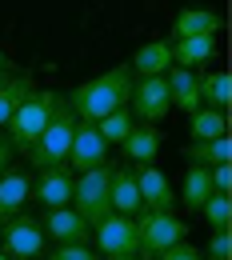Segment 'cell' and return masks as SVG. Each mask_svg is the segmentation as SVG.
<instances>
[{"mask_svg":"<svg viewBox=\"0 0 232 260\" xmlns=\"http://www.w3.org/2000/svg\"><path fill=\"white\" fill-rule=\"evenodd\" d=\"M0 260H12V256H4V252H0Z\"/></svg>","mask_w":232,"mask_h":260,"instance_id":"35","label":"cell"},{"mask_svg":"<svg viewBox=\"0 0 232 260\" xmlns=\"http://www.w3.org/2000/svg\"><path fill=\"white\" fill-rule=\"evenodd\" d=\"M0 68H8V56H4V48H0Z\"/></svg>","mask_w":232,"mask_h":260,"instance_id":"34","label":"cell"},{"mask_svg":"<svg viewBox=\"0 0 232 260\" xmlns=\"http://www.w3.org/2000/svg\"><path fill=\"white\" fill-rule=\"evenodd\" d=\"M104 260H140L136 252H128V256H104Z\"/></svg>","mask_w":232,"mask_h":260,"instance_id":"33","label":"cell"},{"mask_svg":"<svg viewBox=\"0 0 232 260\" xmlns=\"http://www.w3.org/2000/svg\"><path fill=\"white\" fill-rule=\"evenodd\" d=\"M0 252L12 260H36L44 252V228H40V220L24 216V212L8 216L4 228H0Z\"/></svg>","mask_w":232,"mask_h":260,"instance_id":"6","label":"cell"},{"mask_svg":"<svg viewBox=\"0 0 232 260\" xmlns=\"http://www.w3.org/2000/svg\"><path fill=\"white\" fill-rule=\"evenodd\" d=\"M212 188H216V192H228V188H232V168H228V160L212 164Z\"/></svg>","mask_w":232,"mask_h":260,"instance_id":"30","label":"cell"},{"mask_svg":"<svg viewBox=\"0 0 232 260\" xmlns=\"http://www.w3.org/2000/svg\"><path fill=\"white\" fill-rule=\"evenodd\" d=\"M156 260H204V252H200L196 244H188V240H176L172 248H164Z\"/></svg>","mask_w":232,"mask_h":260,"instance_id":"28","label":"cell"},{"mask_svg":"<svg viewBox=\"0 0 232 260\" xmlns=\"http://www.w3.org/2000/svg\"><path fill=\"white\" fill-rule=\"evenodd\" d=\"M128 96H132V68L120 64V68H112V72H104V76H96V80H88V84H80L68 96V104H72V112L80 120L96 124L100 116H108L112 108L128 104Z\"/></svg>","mask_w":232,"mask_h":260,"instance_id":"1","label":"cell"},{"mask_svg":"<svg viewBox=\"0 0 232 260\" xmlns=\"http://www.w3.org/2000/svg\"><path fill=\"white\" fill-rule=\"evenodd\" d=\"M28 92H32V80H28V76H12V80L0 88V128L8 124V116L20 108V100L28 96Z\"/></svg>","mask_w":232,"mask_h":260,"instance_id":"25","label":"cell"},{"mask_svg":"<svg viewBox=\"0 0 232 260\" xmlns=\"http://www.w3.org/2000/svg\"><path fill=\"white\" fill-rule=\"evenodd\" d=\"M8 80H12V76H8V68H0V88H4Z\"/></svg>","mask_w":232,"mask_h":260,"instance_id":"32","label":"cell"},{"mask_svg":"<svg viewBox=\"0 0 232 260\" xmlns=\"http://www.w3.org/2000/svg\"><path fill=\"white\" fill-rule=\"evenodd\" d=\"M120 148H124V160L132 164H152L156 160V152H160V132L152 128H132L124 140H120Z\"/></svg>","mask_w":232,"mask_h":260,"instance_id":"19","label":"cell"},{"mask_svg":"<svg viewBox=\"0 0 232 260\" xmlns=\"http://www.w3.org/2000/svg\"><path fill=\"white\" fill-rule=\"evenodd\" d=\"M168 80V100H172V108H180V112H196L200 108V76L192 68H168L164 72Z\"/></svg>","mask_w":232,"mask_h":260,"instance_id":"13","label":"cell"},{"mask_svg":"<svg viewBox=\"0 0 232 260\" xmlns=\"http://www.w3.org/2000/svg\"><path fill=\"white\" fill-rule=\"evenodd\" d=\"M200 216H204L212 228H228V216H232V200H228V192H212L204 204H200Z\"/></svg>","mask_w":232,"mask_h":260,"instance_id":"26","label":"cell"},{"mask_svg":"<svg viewBox=\"0 0 232 260\" xmlns=\"http://www.w3.org/2000/svg\"><path fill=\"white\" fill-rule=\"evenodd\" d=\"M212 52H216V32L176 36V40H172V64H180V68L204 64V60H212Z\"/></svg>","mask_w":232,"mask_h":260,"instance_id":"18","label":"cell"},{"mask_svg":"<svg viewBox=\"0 0 232 260\" xmlns=\"http://www.w3.org/2000/svg\"><path fill=\"white\" fill-rule=\"evenodd\" d=\"M184 236H188V224L176 212H140V220H136V252H140V260L160 256L164 248H172Z\"/></svg>","mask_w":232,"mask_h":260,"instance_id":"5","label":"cell"},{"mask_svg":"<svg viewBox=\"0 0 232 260\" xmlns=\"http://www.w3.org/2000/svg\"><path fill=\"white\" fill-rule=\"evenodd\" d=\"M48 216H44V236H52L56 244H68V240H80L84 244V236H88V224H84V216L72 208V204H64V208H44Z\"/></svg>","mask_w":232,"mask_h":260,"instance_id":"12","label":"cell"},{"mask_svg":"<svg viewBox=\"0 0 232 260\" xmlns=\"http://www.w3.org/2000/svg\"><path fill=\"white\" fill-rule=\"evenodd\" d=\"M108 204H112V212H124V216H136V212L144 208V204H140V188H136V176L128 168H112Z\"/></svg>","mask_w":232,"mask_h":260,"instance_id":"17","label":"cell"},{"mask_svg":"<svg viewBox=\"0 0 232 260\" xmlns=\"http://www.w3.org/2000/svg\"><path fill=\"white\" fill-rule=\"evenodd\" d=\"M204 260H220V256H204Z\"/></svg>","mask_w":232,"mask_h":260,"instance_id":"36","label":"cell"},{"mask_svg":"<svg viewBox=\"0 0 232 260\" xmlns=\"http://www.w3.org/2000/svg\"><path fill=\"white\" fill-rule=\"evenodd\" d=\"M28 192H32L28 172H20V168H4V172H0V224L24 208Z\"/></svg>","mask_w":232,"mask_h":260,"instance_id":"14","label":"cell"},{"mask_svg":"<svg viewBox=\"0 0 232 260\" xmlns=\"http://www.w3.org/2000/svg\"><path fill=\"white\" fill-rule=\"evenodd\" d=\"M200 104L204 108H220V112L232 104V88H228L224 72H204L200 76Z\"/></svg>","mask_w":232,"mask_h":260,"instance_id":"23","label":"cell"},{"mask_svg":"<svg viewBox=\"0 0 232 260\" xmlns=\"http://www.w3.org/2000/svg\"><path fill=\"white\" fill-rule=\"evenodd\" d=\"M212 192H216V188H212V168L188 160V168H184V184H180V196H176V200H180L188 212H200V204H204Z\"/></svg>","mask_w":232,"mask_h":260,"instance_id":"15","label":"cell"},{"mask_svg":"<svg viewBox=\"0 0 232 260\" xmlns=\"http://www.w3.org/2000/svg\"><path fill=\"white\" fill-rule=\"evenodd\" d=\"M136 76H164L168 68H172V44L168 40H148V44H140L132 52V60H128Z\"/></svg>","mask_w":232,"mask_h":260,"instance_id":"16","label":"cell"},{"mask_svg":"<svg viewBox=\"0 0 232 260\" xmlns=\"http://www.w3.org/2000/svg\"><path fill=\"white\" fill-rule=\"evenodd\" d=\"M72 168L68 164H48V168H40V176L32 180V200L40 208H64L72 204Z\"/></svg>","mask_w":232,"mask_h":260,"instance_id":"8","label":"cell"},{"mask_svg":"<svg viewBox=\"0 0 232 260\" xmlns=\"http://www.w3.org/2000/svg\"><path fill=\"white\" fill-rule=\"evenodd\" d=\"M8 152H12V148H8V140H4V136H0V172H4V168H8Z\"/></svg>","mask_w":232,"mask_h":260,"instance_id":"31","label":"cell"},{"mask_svg":"<svg viewBox=\"0 0 232 260\" xmlns=\"http://www.w3.org/2000/svg\"><path fill=\"white\" fill-rule=\"evenodd\" d=\"M184 156L188 160H196V164H220V160H228V136H216V140H192L188 148H184Z\"/></svg>","mask_w":232,"mask_h":260,"instance_id":"24","label":"cell"},{"mask_svg":"<svg viewBox=\"0 0 232 260\" xmlns=\"http://www.w3.org/2000/svg\"><path fill=\"white\" fill-rule=\"evenodd\" d=\"M132 176H136V188H140V204L148 212H172L176 208V192L156 164H140V172H132Z\"/></svg>","mask_w":232,"mask_h":260,"instance_id":"11","label":"cell"},{"mask_svg":"<svg viewBox=\"0 0 232 260\" xmlns=\"http://www.w3.org/2000/svg\"><path fill=\"white\" fill-rule=\"evenodd\" d=\"M48 260H96V256L88 252V244H80V240H68V244H56V248L48 252Z\"/></svg>","mask_w":232,"mask_h":260,"instance_id":"27","label":"cell"},{"mask_svg":"<svg viewBox=\"0 0 232 260\" xmlns=\"http://www.w3.org/2000/svg\"><path fill=\"white\" fill-rule=\"evenodd\" d=\"M176 36H200V32H220V16L212 8H184L172 24Z\"/></svg>","mask_w":232,"mask_h":260,"instance_id":"21","label":"cell"},{"mask_svg":"<svg viewBox=\"0 0 232 260\" xmlns=\"http://www.w3.org/2000/svg\"><path fill=\"white\" fill-rule=\"evenodd\" d=\"M72 132H76V112H72V104L60 100L56 104V112L48 116V124L44 132L32 140V148L24 152L36 168H48V164H64L68 160V144H72Z\"/></svg>","mask_w":232,"mask_h":260,"instance_id":"3","label":"cell"},{"mask_svg":"<svg viewBox=\"0 0 232 260\" xmlns=\"http://www.w3.org/2000/svg\"><path fill=\"white\" fill-rule=\"evenodd\" d=\"M188 132H192V140L228 136V116H224L220 108H204V104H200L196 112H188Z\"/></svg>","mask_w":232,"mask_h":260,"instance_id":"20","label":"cell"},{"mask_svg":"<svg viewBox=\"0 0 232 260\" xmlns=\"http://www.w3.org/2000/svg\"><path fill=\"white\" fill-rule=\"evenodd\" d=\"M132 116H140L144 124H160L172 108L168 100V80L164 76H140V84H132V96H128Z\"/></svg>","mask_w":232,"mask_h":260,"instance_id":"7","label":"cell"},{"mask_svg":"<svg viewBox=\"0 0 232 260\" xmlns=\"http://www.w3.org/2000/svg\"><path fill=\"white\" fill-rule=\"evenodd\" d=\"M92 228H96V248L104 256H128V252H136V220L132 216L108 212Z\"/></svg>","mask_w":232,"mask_h":260,"instance_id":"9","label":"cell"},{"mask_svg":"<svg viewBox=\"0 0 232 260\" xmlns=\"http://www.w3.org/2000/svg\"><path fill=\"white\" fill-rule=\"evenodd\" d=\"M108 180H112V164L88 168V172H80V176L72 180V208L84 216L88 228L112 212V204H108Z\"/></svg>","mask_w":232,"mask_h":260,"instance_id":"4","label":"cell"},{"mask_svg":"<svg viewBox=\"0 0 232 260\" xmlns=\"http://www.w3.org/2000/svg\"><path fill=\"white\" fill-rule=\"evenodd\" d=\"M56 104H60V92H48V88H32L28 96L20 100V108L8 116V148H20V152H28L32 148V140L44 132L48 124V116L56 112Z\"/></svg>","mask_w":232,"mask_h":260,"instance_id":"2","label":"cell"},{"mask_svg":"<svg viewBox=\"0 0 232 260\" xmlns=\"http://www.w3.org/2000/svg\"><path fill=\"white\" fill-rule=\"evenodd\" d=\"M228 252H232V236H228V228H216V232H212V240H208V256L228 260Z\"/></svg>","mask_w":232,"mask_h":260,"instance_id":"29","label":"cell"},{"mask_svg":"<svg viewBox=\"0 0 232 260\" xmlns=\"http://www.w3.org/2000/svg\"><path fill=\"white\" fill-rule=\"evenodd\" d=\"M64 164H72L76 172H88V168L108 164V144H104V136L96 132V124H88V120H80V124H76Z\"/></svg>","mask_w":232,"mask_h":260,"instance_id":"10","label":"cell"},{"mask_svg":"<svg viewBox=\"0 0 232 260\" xmlns=\"http://www.w3.org/2000/svg\"><path fill=\"white\" fill-rule=\"evenodd\" d=\"M132 128H136V116H132V108H128V104L112 108L108 116H100V120H96V132L104 136V144H120Z\"/></svg>","mask_w":232,"mask_h":260,"instance_id":"22","label":"cell"}]
</instances>
